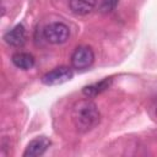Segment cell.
<instances>
[{
	"instance_id": "obj_1",
	"label": "cell",
	"mask_w": 157,
	"mask_h": 157,
	"mask_svg": "<svg viewBox=\"0 0 157 157\" xmlns=\"http://www.w3.org/2000/svg\"><path fill=\"white\" fill-rule=\"evenodd\" d=\"M71 117L75 128L80 132H87L92 130L101 119L97 105L90 99L77 101L72 107Z\"/></svg>"
},
{
	"instance_id": "obj_2",
	"label": "cell",
	"mask_w": 157,
	"mask_h": 157,
	"mask_svg": "<svg viewBox=\"0 0 157 157\" xmlns=\"http://www.w3.org/2000/svg\"><path fill=\"white\" fill-rule=\"evenodd\" d=\"M43 37L50 44H63L69 39L70 29L63 22H52L43 28Z\"/></svg>"
},
{
	"instance_id": "obj_3",
	"label": "cell",
	"mask_w": 157,
	"mask_h": 157,
	"mask_svg": "<svg viewBox=\"0 0 157 157\" xmlns=\"http://www.w3.org/2000/svg\"><path fill=\"white\" fill-rule=\"evenodd\" d=\"M94 61V53L87 45L77 47L71 54V66L75 70H86Z\"/></svg>"
},
{
	"instance_id": "obj_4",
	"label": "cell",
	"mask_w": 157,
	"mask_h": 157,
	"mask_svg": "<svg viewBox=\"0 0 157 157\" xmlns=\"http://www.w3.org/2000/svg\"><path fill=\"white\" fill-rule=\"evenodd\" d=\"M72 76H74L72 69L67 66H59L44 74L42 77V82L47 86H55V85H61L69 81L70 78H72Z\"/></svg>"
},
{
	"instance_id": "obj_5",
	"label": "cell",
	"mask_w": 157,
	"mask_h": 157,
	"mask_svg": "<svg viewBox=\"0 0 157 157\" xmlns=\"http://www.w3.org/2000/svg\"><path fill=\"white\" fill-rule=\"evenodd\" d=\"M49 146H50V141L45 136L36 137L32 141H29V144L27 145V147H26V150L23 152V157H38V156H42L48 150Z\"/></svg>"
},
{
	"instance_id": "obj_6",
	"label": "cell",
	"mask_w": 157,
	"mask_h": 157,
	"mask_svg": "<svg viewBox=\"0 0 157 157\" xmlns=\"http://www.w3.org/2000/svg\"><path fill=\"white\" fill-rule=\"evenodd\" d=\"M4 39L11 47H21L26 42V28L22 25H16L5 33Z\"/></svg>"
},
{
	"instance_id": "obj_7",
	"label": "cell",
	"mask_w": 157,
	"mask_h": 157,
	"mask_svg": "<svg viewBox=\"0 0 157 157\" xmlns=\"http://www.w3.org/2000/svg\"><path fill=\"white\" fill-rule=\"evenodd\" d=\"M97 5V0H70L69 6L70 10L75 15H87L90 13Z\"/></svg>"
},
{
	"instance_id": "obj_8",
	"label": "cell",
	"mask_w": 157,
	"mask_h": 157,
	"mask_svg": "<svg viewBox=\"0 0 157 157\" xmlns=\"http://www.w3.org/2000/svg\"><path fill=\"white\" fill-rule=\"evenodd\" d=\"M13 65L18 69H22V70H29L34 66V58L33 55H31L29 53H23V52H18V53H15L11 58Z\"/></svg>"
},
{
	"instance_id": "obj_9",
	"label": "cell",
	"mask_w": 157,
	"mask_h": 157,
	"mask_svg": "<svg viewBox=\"0 0 157 157\" xmlns=\"http://www.w3.org/2000/svg\"><path fill=\"white\" fill-rule=\"evenodd\" d=\"M112 83V78H104L99 82H96V83H92V85H88V86H85L82 88V93L91 98V97H94L99 93H102L103 91H105Z\"/></svg>"
},
{
	"instance_id": "obj_10",
	"label": "cell",
	"mask_w": 157,
	"mask_h": 157,
	"mask_svg": "<svg viewBox=\"0 0 157 157\" xmlns=\"http://www.w3.org/2000/svg\"><path fill=\"white\" fill-rule=\"evenodd\" d=\"M117 2H118V0H103L102 4H101V11L109 12V11L114 10Z\"/></svg>"
},
{
	"instance_id": "obj_11",
	"label": "cell",
	"mask_w": 157,
	"mask_h": 157,
	"mask_svg": "<svg viewBox=\"0 0 157 157\" xmlns=\"http://www.w3.org/2000/svg\"><path fill=\"white\" fill-rule=\"evenodd\" d=\"M156 115H157V108H156Z\"/></svg>"
}]
</instances>
